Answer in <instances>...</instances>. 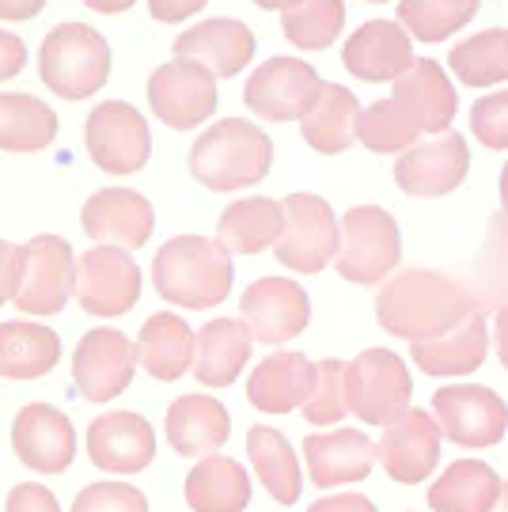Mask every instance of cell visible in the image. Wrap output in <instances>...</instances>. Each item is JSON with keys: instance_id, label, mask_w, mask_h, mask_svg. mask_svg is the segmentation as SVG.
Returning <instances> with one entry per match:
<instances>
[{"instance_id": "f6af8a7d", "label": "cell", "mask_w": 508, "mask_h": 512, "mask_svg": "<svg viewBox=\"0 0 508 512\" xmlns=\"http://www.w3.org/2000/svg\"><path fill=\"white\" fill-rule=\"evenodd\" d=\"M19 270H23V247L0 239V308L12 304L19 289Z\"/></svg>"}, {"instance_id": "e0dca14e", "label": "cell", "mask_w": 508, "mask_h": 512, "mask_svg": "<svg viewBox=\"0 0 508 512\" xmlns=\"http://www.w3.org/2000/svg\"><path fill=\"white\" fill-rule=\"evenodd\" d=\"M254 46H258V38H254V31L243 19L217 16L186 27L171 42V54H175V61L205 69L213 80H232V76H239L251 65Z\"/></svg>"}, {"instance_id": "cb8c5ba5", "label": "cell", "mask_w": 508, "mask_h": 512, "mask_svg": "<svg viewBox=\"0 0 508 512\" xmlns=\"http://www.w3.org/2000/svg\"><path fill=\"white\" fill-rule=\"evenodd\" d=\"M304 459H308L311 486L334 490L372 475L376 448L361 429H334V433H311L304 440Z\"/></svg>"}, {"instance_id": "d6a6232c", "label": "cell", "mask_w": 508, "mask_h": 512, "mask_svg": "<svg viewBox=\"0 0 508 512\" xmlns=\"http://www.w3.org/2000/svg\"><path fill=\"white\" fill-rule=\"evenodd\" d=\"M247 459H251L254 475L277 505H296L300 501L304 475H300V459H296L285 433H277L273 425H254L247 433Z\"/></svg>"}, {"instance_id": "4fadbf2b", "label": "cell", "mask_w": 508, "mask_h": 512, "mask_svg": "<svg viewBox=\"0 0 508 512\" xmlns=\"http://www.w3.org/2000/svg\"><path fill=\"white\" fill-rule=\"evenodd\" d=\"M471 171V148L463 133H433L399 152L395 160V183L410 198H444L463 186Z\"/></svg>"}, {"instance_id": "f35d334b", "label": "cell", "mask_w": 508, "mask_h": 512, "mask_svg": "<svg viewBox=\"0 0 508 512\" xmlns=\"http://www.w3.org/2000/svg\"><path fill=\"white\" fill-rule=\"evenodd\" d=\"M353 137H357L364 148L380 152V156H399V152H406L414 141H421V129H418V122L387 95V99H376V103H368V107L357 110Z\"/></svg>"}, {"instance_id": "7bdbcfd3", "label": "cell", "mask_w": 508, "mask_h": 512, "mask_svg": "<svg viewBox=\"0 0 508 512\" xmlns=\"http://www.w3.org/2000/svg\"><path fill=\"white\" fill-rule=\"evenodd\" d=\"M471 129L474 137L490 152H505L508 148V92L482 95L471 107Z\"/></svg>"}, {"instance_id": "484cf974", "label": "cell", "mask_w": 508, "mask_h": 512, "mask_svg": "<svg viewBox=\"0 0 508 512\" xmlns=\"http://www.w3.org/2000/svg\"><path fill=\"white\" fill-rule=\"evenodd\" d=\"M232 437L228 406L213 395H182L167 410V444L179 456H217Z\"/></svg>"}, {"instance_id": "f5cc1de1", "label": "cell", "mask_w": 508, "mask_h": 512, "mask_svg": "<svg viewBox=\"0 0 508 512\" xmlns=\"http://www.w3.org/2000/svg\"><path fill=\"white\" fill-rule=\"evenodd\" d=\"M364 4H387V0H364Z\"/></svg>"}, {"instance_id": "4316f807", "label": "cell", "mask_w": 508, "mask_h": 512, "mask_svg": "<svg viewBox=\"0 0 508 512\" xmlns=\"http://www.w3.org/2000/svg\"><path fill=\"white\" fill-rule=\"evenodd\" d=\"M490 353V327L486 315L471 311L463 323H455L448 334H440L433 342H414L410 346V361L425 372V376H471L482 368Z\"/></svg>"}, {"instance_id": "7dc6e473", "label": "cell", "mask_w": 508, "mask_h": 512, "mask_svg": "<svg viewBox=\"0 0 508 512\" xmlns=\"http://www.w3.org/2000/svg\"><path fill=\"white\" fill-rule=\"evenodd\" d=\"M209 0H148V12L156 23H186L190 16H198Z\"/></svg>"}, {"instance_id": "277c9868", "label": "cell", "mask_w": 508, "mask_h": 512, "mask_svg": "<svg viewBox=\"0 0 508 512\" xmlns=\"http://www.w3.org/2000/svg\"><path fill=\"white\" fill-rule=\"evenodd\" d=\"M42 84L65 99L84 103L110 80V42L88 23H57L38 46Z\"/></svg>"}, {"instance_id": "4dcf8cb0", "label": "cell", "mask_w": 508, "mask_h": 512, "mask_svg": "<svg viewBox=\"0 0 508 512\" xmlns=\"http://www.w3.org/2000/svg\"><path fill=\"white\" fill-rule=\"evenodd\" d=\"M61 361L57 330L35 319H8L0 323V376L4 380H38L54 372Z\"/></svg>"}, {"instance_id": "60d3db41", "label": "cell", "mask_w": 508, "mask_h": 512, "mask_svg": "<svg viewBox=\"0 0 508 512\" xmlns=\"http://www.w3.org/2000/svg\"><path fill=\"white\" fill-rule=\"evenodd\" d=\"M345 365L342 361H319L315 365V384H311V395L304 399V418L311 425H338V421L349 414L345 410V380H342Z\"/></svg>"}, {"instance_id": "836d02e7", "label": "cell", "mask_w": 508, "mask_h": 512, "mask_svg": "<svg viewBox=\"0 0 508 512\" xmlns=\"http://www.w3.org/2000/svg\"><path fill=\"white\" fill-rule=\"evenodd\" d=\"M281 236V202L277 198H239L220 213L217 243L228 255H262Z\"/></svg>"}, {"instance_id": "8992f818", "label": "cell", "mask_w": 508, "mask_h": 512, "mask_svg": "<svg viewBox=\"0 0 508 512\" xmlns=\"http://www.w3.org/2000/svg\"><path fill=\"white\" fill-rule=\"evenodd\" d=\"M345 380V410L368 425H387L410 406L414 380L399 353L391 349H364L342 372Z\"/></svg>"}, {"instance_id": "44dd1931", "label": "cell", "mask_w": 508, "mask_h": 512, "mask_svg": "<svg viewBox=\"0 0 508 512\" xmlns=\"http://www.w3.org/2000/svg\"><path fill=\"white\" fill-rule=\"evenodd\" d=\"M88 459L107 475H137L156 459V429L133 410H110L88 425Z\"/></svg>"}, {"instance_id": "30bf717a", "label": "cell", "mask_w": 508, "mask_h": 512, "mask_svg": "<svg viewBox=\"0 0 508 512\" xmlns=\"http://www.w3.org/2000/svg\"><path fill=\"white\" fill-rule=\"evenodd\" d=\"M323 76L315 73V65L304 57H285L277 54L270 61H262L251 76H247V88H243V103L254 118H266V122H300L308 107L319 95Z\"/></svg>"}, {"instance_id": "ac0fdd59", "label": "cell", "mask_w": 508, "mask_h": 512, "mask_svg": "<svg viewBox=\"0 0 508 512\" xmlns=\"http://www.w3.org/2000/svg\"><path fill=\"white\" fill-rule=\"evenodd\" d=\"M440 429L429 410L406 406L399 418L383 425V437L372 444L383 471L402 482V486H418L436 471L440 463Z\"/></svg>"}, {"instance_id": "52a82bcc", "label": "cell", "mask_w": 508, "mask_h": 512, "mask_svg": "<svg viewBox=\"0 0 508 512\" xmlns=\"http://www.w3.org/2000/svg\"><path fill=\"white\" fill-rule=\"evenodd\" d=\"M292 274H323L338 251V217L319 194L296 190L281 202V236L270 247Z\"/></svg>"}, {"instance_id": "3957f363", "label": "cell", "mask_w": 508, "mask_h": 512, "mask_svg": "<svg viewBox=\"0 0 508 512\" xmlns=\"http://www.w3.org/2000/svg\"><path fill=\"white\" fill-rule=\"evenodd\" d=\"M273 167V141L247 118H220L190 148V175L205 190L236 194L258 186Z\"/></svg>"}, {"instance_id": "ab89813d", "label": "cell", "mask_w": 508, "mask_h": 512, "mask_svg": "<svg viewBox=\"0 0 508 512\" xmlns=\"http://www.w3.org/2000/svg\"><path fill=\"white\" fill-rule=\"evenodd\" d=\"M345 27V0H300L289 12H281V35L296 50H330Z\"/></svg>"}, {"instance_id": "6da1fadb", "label": "cell", "mask_w": 508, "mask_h": 512, "mask_svg": "<svg viewBox=\"0 0 508 512\" xmlns=\"http://www.w3.org/2000/svg\"><path fill=\"white\" fill-rule=\"evenodd\" d=\"M478 311L467 285L440 270H399L376 296V319L387 334L414 342H433Z\"/></svg>"}, {"instance_id": "7402d4cb", "label": "cell", "mask_w": 508, "mask_h": 512, "mask_svg": "<svg viewBox=\"0 0 508 512\" xmlns=\"http://www.w3.org/2000/svg\"><path fill=\"white\" fill-rule=\"evenodd\" d=\"M414 61V38L402 31L395 19H368L342 46L345 73L368 84H391Z\"/></svg>"}, {"instance_id": "d6986e66", "label": "cell", "mask_w": 508, "mask_h": 512, "mask_svg": "<svg viewBox=\"0 0 508 512\" xmlns=\"http://www.w3.org/2000/svg\"><path fill=\"white\" fill-rule=\"evenodd\" d=\"M80 228L88 239L107 243V247H122V251H141L152 232H156V209L145 194L129 190V186H107L95 190L84 209H80Z\"/></svg>"}, {"instance_id": "816d5d0a", "label": "cell", "mask_w": 508, "mask_h": 512, "mask_svg": "<svg viewBox=\"0 0 508 512\" xmlns=\"http://www.w3.org/2000/svg\"><path fill=\"white\" fill-rule=\"evenodd\" d=\"M262 12H289L292 4H300V0H254Z\"/></svg>"}, {"instance_id": "f546056e", "label": "cell", "mask_w": 508, "mask_h": 512, "mask_svg": "<svg viewBox=\"0 0 508 512\" xmlns=\"http://www.w3.org/2000/svg\"><path fill=\"white\" fill-rule=\"evenodd\" d=\"M505 497V478L482 459H455L429 486L433 512H493Z\"/></svg>"}, {"instance_id": "1f68e13d", "label": "cell", "mask_w": 508, "mask_h": 512, "mask_svg": "<svg viewBox=\"0 0 508 512\" xmlns=\"http://www.w3.org/2000/svg\"><path fill=\"white\" fill-rule=\"evenodd\" d=\"M357 95L342 88V84H319V95L308 107V114L300 118V137L304 145L315 148L319 156H342L345 148L353 145V126H357Z\"/></svg>"}, {"instance_id": "ffe728a7", "label": "cell", "mask_w": 508, "mask_h": 512, "mask_svg": "<svg viewBox=\"0 0 508 512\" xmlns=\"http://www.w3.org/2000/svg\"><path fill=\"white\" fill-rule=\"evenodd\" d=\"M12 452L23 467H31L38 475L69 471V463L76 456L73 421L50 403L23 406L12 421Z\"/></svg>"}, {"instance_id": "7a4b0ae2", "label": "cell", "mask_w": 508, "mask_h": 512, "mask_svg": "<svg viewBox=\"0 0 508 512\" xmlns=\"http://www.w3.org/2000/svg\"><path fill=\"white\" fill-rule=\"evenodd\" d=\"M232 255L217 239L175 236L152 258V285L167 304L186 311H209L232 293Z\"/></svg>"}, {"instance_id": "e575fe53", "label": "cell", "mask_w": 508, "mask_h": 512, "mask_svg": "<svg viewBox=\"0 0 508 512\" xmlns=\"http://www.w3.org/2000/svg\"><path fill=\"white\" fill-rule=\"evenodd\" d=\"M186 505L194 512H243L251 505L247 467L228 456H201L186 478Z\"/></svg>"}, {"instance_id": "f1b7e54d", "label": "cell", "mask_w": 508, "mask_h": 512, "mask_svg": "<svg viewBox=\"0 0 508 512\" xmlns=\"http://www.w3.org/2000/svg\"><path fill=\"white\" fill-rule=\"evenodd\" d=\"M133 349L137 368H145L160 384H175L194 365V327H186V319L175 311H156L145 319Z\"/></svg>"}, {"instance_id": "d4e9b609", "label": "cell", "mask_w": 508, "mask_h": 512, "mask_svg": "<svg viewBox=\"0 0 508 512\" xmlns=\"http://www.w3.org/2000/svg\"><path fill=\"white\" fill-rule=\"evenodd\" d=\"M315 384V361L296 349H277L258 361L247 380V403L262 414H292L300 410Z\"/></svg>"}, {"instance_id": "5b68a950", "label": "cell", "mask_w": 508, "mask_h": 512, "mask_svg": "<svg viewBox=\"0 0 508 512\" xmlns=\"http://www.w3.org/2000/svg\"><path fill=\"white\" fill-rule=\"evenodd\" d=\"M402 232L399 220L380 205H353L338 224L334 266L349 285H380L399 270Z\"/></svg>"}, {"instance_id": "74e56055", "label": "cell", "mask_w": 508, "mask_h": 512, "mask_svg": "<svg viewBox=\"0 0 508 512\" xmlns=\"http://www.w3.org/2000/svg\"><path fill=\"white\" fill-rule=\"evenodd\" d=\"M482 0H399V23L402 31L418 42H448V38L467 27L474 16H478Z\"/></svg>"}, {"instance_id": "ee69618b", "label": "cell", "mask_w": 508, "mask_h": 512, "mask_svg": "<svg viewBox=\"0 0 508 512\" xmlns=\"http://www.w3.org/2000/svg\"><path fill=\"white\" fill-rule=\"evenodd\" d=\"M4 512H61V501L42 482H19L16 490L8 494Z\"/></svg>"}, {"instance_id": "bcb514c9", "label": "cell", "mask_w": 508, "mask_h": 512, "mask_svg": "<svg viewBox=\"0 0 508 512\" xmlns=\"http://www.w3.org/2000/svg\"><path fill=\"white\" fill-rule=\"evenodd\" d=\"M23 69H27V42L16 31H4L0 27V84L19 76Z\"/></svg>"}, {"instance_id": "603a6c76", "label": "cell", "mask_w": 508, "mask_h": 512, "mask_svg": "<svg viewBox=\"0 0 508 512\" xmlns=\"http://www.w3.org/2000/svg\"><path fill=\"white\" fill-rule=\"evenodd\" d=\"M391 84H395L391 99L418 122L421 137L425 133L433 137V133H448L452 129L455 114H459V95H455L452 80H448L440 61H433V57H414L410 69L402 76H395Z\"/></svg>"}, {"instance_id": "8fae6325", "label": "cell", "mask_w": 508, "mask_h": 512, "mask_svg": "<svg viewBox=\"0 0 508 512\" xmlns=\"http://www.w3.org/2000/svg\"><path fill=\"white\" fill-rule=\"evenodd\" d=\"M433 421L440 437L455 440L459 448H490L501 444L508 429L505 399L482 384H448L433 391Z\"/></svg>"}, {"instance_id": "d590c367", "label": "cell", "mask_w": 508, "mask_h": 512, "mask_svg": "<svg viewBox=\"0 0 508 512\" xmlns=\"http://www.w3.org/2000/svg\"><path fill=\"white\" fill-rule=\"evenodd\" d=\"M57 137V114L27 92H0V148L4 152H46Z\"/></svg>"}, {"instance_id": "7c38bea8", "label": "cell", "mask_w": 508, "mask_h": 512, "mask_svg": "<svg viewBox=\"0 0 508 512\" xmlns=\"http://www.w3.org/2000/svg\"><path fill=\"white\" fill-rule=\"evenodd\" d=\"M239 323L262 346H285L311 323V300L292 277H258L239 296Z\"/></svg>"}, {"instance_id": "83f0119b", "label": "cell", "mask_w": 508, "mask_h": 512, "mask_svg": "<svg viewBox=\"0 0 508 512\" xmlns=\"http://www.w3.org/2000/svg\"><path fill=\"white\" fill-rule=\"evenodd\" d=\"M254 338L239 319H209L194 334V365L190 372L198 376L201 387H232L239 372L251 361Z\"/></svg>"}, {"instance_id": "2e32d148", "label": "cell", "mask_w": 508, "mask_h": 512, "mask_svg": "<svg viewBox=\"0 0 508 512\" xmlns=\"http://www.w3.org/2000/svg\"><path fill=\"white\" fill-rule=\"evenodd\" d=\"M137 372V349L122 330L95 327L73 349V384L88 403L118 399Z\"/></svg>"}, {"instance_id": "5bb4252c", "label": "cell", "mask_w": 508, "mask_h": 512, "mask_svg": "<svg viewBox=\"0 0 508 512\" xmlns=\"http://www.w3.org/2000/svg\"><path fill=\"white\" fill-rule=\"evenodd\" d=\"M73 247L61 236H35L23 247V270H19V289L12 296L23 315L46 319L65 311L73 300Z\"/></svg>"}, {"instance_id": "f907efd6", "label": "cell", "mask_w": 508, "mask_h": 512, "mask_svg": "<svg viewBox=\"0 0 508 512\" xmlns=\"http://www.w3.org/2000/svg\"><path fill=\"white\" fill-rule=\"evenodd\" d=\"M84 8H91V12H99V16H122V12H129L137 0H80Z\"/></svg>"}, {"instance_id": "9c48e42d", "label": "cell", "mask_w": 508, "mask_h": 512, "mask_svg": "<svg viewBox=\"0 0 508 512\" xmlns=\"http://www.w3.org/2000/svg\"><path fill=\"white\" fill-rule=\"evenodd\" d=\"M84 145L91 164L107 175H137L152 156L148 118L122 99H107L84 122Z\"/></svg>"}, {"instance_id": "c3c4849f", "label": "cell", "mask_w": 508, "mask_h": 512, "mask_svg": "<svg viewBox=\"0 0 508 512\" xmlns=\"http://www.w3.org/2000/svg\"><path fill=\"white\" fill-rule=\"evenodd\" d=\"M308 512H380V509H376L364 494H334V497L315 501Z\"/></svg>"}, {"instance_id": "681fc988", "label": "cell", "mask_w": 508, "mask_h": 512, "mask_svg": "<svg viewBox=\"0 0 508 512\" xmlns=\"http://www.w3.org/2000/svg\"><path fill=\"white\" fill-rule=\"evenodd\" d=\"M46 8V0H0V23H27Z\"/></svg>"}, {"instance_id": "ba28073f", "label": "cell", "mask_w": 508, "mask_h": 512, "mask_svg": "<svg viewBox=\"0 0 508 512\" xmlns=\"http://www.w3.org/2000/svg\"><path fill=\"white\" fill-rule=\"evenodd\" d=\"M73 300L95 319H114L137 308L141 270L129 251L95 243L73 262Z\"/></svg>"}, {"instance_id": "9a60e30c", "label": "cell", "mask_w": 508, "mask_h": 512, "mask_svg": "<svg viewBox=\"0 0 508 512\" xmlns=\"http://www.w3.org/2000/svg\"><path fill=\"white\" fill-rule=\"evenodd\" d=\"M217 80L186 61H164L148 76V107L167 129H198L217 114Z\"/></svg>"}, {"instance_id": "b9f144b4", "label": "cell", "mask_w": 508, "mask_h": 512, "mask_svg": "<svg viewBox=\"0 0 508 512\" xmlns=\"http://www.w3.org/2000/svg\"><path fill=\"white\" fill-rule=\"evenodd\" d=\"M73 512H148V497L129 482H95L76 494Z\"/></svg>"}, {"instance_id": "8d00e7d4", "label": "cell", "mask_w": 508, "mask_h": 512, "mask_svg": "<svg viewBox=\"0 0 508 512\" xmlns=\"http://www.w3.org/2000/svg\"><path fill=\"white\" fill-rule=\"evenodd\" d=\"M448 69L467 88H501L508 76V31L490 27L455 42L448 54Z\"/></svg>"}]
</instances>
